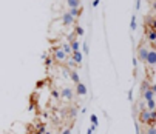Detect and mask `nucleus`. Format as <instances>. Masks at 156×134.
Segmentation results:
<instances>
[{
    "label": "nucleus",
    "instance_id": "nucleus-17",
    "mask_svg": "<svg viewBox=\"0 0 156 134\" xmlns=\"http://www.w3.org/2000/svg\"><path fill=\"white\" fill-rule=\"evenodd\" d=\"M130 28H131V31H135V29H136V17H135V15L131 17V23H130Z\"/></svg>",
    "mask_w": 156,
    "mask_h": 134
},
{
    "label": "nucleus",
    "instance_id": "nucleus-2",
    "mask_svg": "<svg viewBox=\"0 0 156 134\" xmlns=\"http://www.w3.org/2000/svg\"><path fill=\"white\" fill-rule=\"evenodd\" d=\"M66 57H68V56H66V54L62 51V48H60V46L54 50V59H56L57 62H65V60H66Z\"/></svg>",
    "mask_w": 156,
    "mask_h": 134
},
{
    "label": "nucleus",
    "instance_id": "nucleus-6",
    "mask_svg": "<svg viewBox=\"0 0 156 134\" xmlns=\"http://www.w3.org/2000/svg\"><path fill=\"white\" fill-rule=\"evenodd\" d=\"M73 60H74V63L76 65H82V62H83V56H82V53L80 51H74V53H71V56H70Z\"/></svg>",
    "mask_w": 156,
    "mask_h": 134
},
{
    "label": "nucleus",
    "instance_id": "nucleus-5",
    "mask_svg": "<svg viewBox=\"0 0 156 134\" xmlns=\"http://www.w3.org/2000/svg\"><path fill=\"white\" fill-rule=\"evenodd\" d=\"M62 23H63L65 26H71V25L74 23V17H71L68 12H65V14L62 15Z\"/></svg>",
    "mask_w": 156,
    "mask_h": 134
},
{
    "label": "nucleus",
    "instance_id": "nucleus-13",
    "mask_svg": "<svg viewBox=\"0 0 156 134\" xmlns=\"http://www.w3.org/2000/svg\"><path fill=\"white\" fill-rule=\"evenodd\" d=\"M70 46H71V51L74 53V51H79V48H80V43H79L77 40H73V42L70 43Z\"/></svg>",
    "mask_w": 156,
    "mask_h": 134
},
{
    "label": "nucleus",
    "instance_id": "nucleus-24",
    "mask_svg": "<svg viewBox=\"0 0 156 134\" xmlns=\"http://www.w3.org/2000/svg\"><path fill=\"white\" fill-rule=\"evenodd\" d=\"M91 5H93V8H98V6H99V0H93Z\"/></svg>",
    "mask_w": 156,
    "mask_h": 134
},
{
    "label": "nucleus",
    "instance_id": "nucleus-29",
    "mask_svg": "<svg viewBox=\"0 0 156 134\" xmlns=\"http://www.w3.org/2000/svg\"><path fill=\"white\" fill-rule=\"evenodd\" d=\"M87 134H93V129H91V128H88V131H87Z\"/></svg>",
    "mask_w": 156,
    "mask_h": 134
},
{
    "label": "nucleus",
    "instance_id": "nucleus-12",
    "mask_svg": "<svg viewBox=\"0 0 156 134\" xmlns=\"http://www.w3.org/2000/svg\"><path fill=\"white\" fill-rule=\"evenodd\" d=\"M60 48H62V51H63V53H65L66 56H71V53H73V51H71V46H70V43H63Z\"/></svg>",
    "mask_w": 156,
    "mask_h": 134
},
{
    "label": "nucleus",
    "instance_id": "nucleus-20",
    "mask_svg": "<svg viewBox=\"0 0 156 134\" xmlns=\"http://www.w3.org/2000/svg\"><path fill=\"white\" fill-rule=\"evenodd\" d=\"M74 37H76V33H70V34H68V37H66V40H68V43H71L73 40H76Z\"/></svg>",
    "mask_w": 156,
    "mask_h": 134
},
{
    "label": "nucleus",
    "instance_id": "nucleus-14",
    "mask_svg": "<svg viewBox=\"0 0 156 134\" xmlns=\"http://www.w3.org/2000/svg\"><path fill=\"white\" fill-rule=\"evenodd\" d=\"M154 106H156V105H154V100H147V108H145L147 111H153Z\"/></svg>",
    "mask_w": 156,
    "mask_h": 134
},
{
    "label": "nucleus",
    "instance_id": "nucleus-15",
    "mask_svg": "<svg viewBox=\"0 0 156 134\" xmlns=\"http://www.w3.org/2000/svg\"><path fill=\"white\" fill-rule=\"evenodd\" d=\"M154 39H156V33H154V29H150V31H148V40L153 43Z\"/></svg>",
    "mask_w": 156,
    "mask_h": 134
},
{
    "label": "nucleus",
    "instance_id": "nucleus-27",
    "mask_svg": "<svg viewBox=\"0 0 156 134\" xmlns=\"http://www.w3.org/2000/svg\"><path fill=\"white\" fill-rule=\"evenodd\" d=\"M141 8V0H136V9Z\"/></svg>",
    "mask_w": 156,
    "mask_h": 134
},
{
    "label": "nucleus",
    "instance_id": "nucleus-18",
    "mask_svg": "<svg viewBox=\"0 0 156 134\" xmlns=\"http://www.w3.org/2000/svg\"><path fill=\"white\" fill-rule=\"evenodd\" d=\"M144 132H145V134H156V128H154V126H148Z\"/></svg>",
    "mask_w": 156,
    "mask_h": 134
},
{
    "label": "nucleus",
    "instance_id": "nucleus-8",
    "mask_svg": "<svg viewBox=\"0 0 156 134\" xmlns=\"http://www.w3.org/2000/svg\"><path fill=\"white\" fill-rule=\"evenodd\" d=\"M82 12H83V8H70V11H68V14L71 15V17H79V15H82Z\"/></svg>",
    "mask_w": 156,
    "mask_h": 134
},
{
    "label": "nucleus",
    "instance_id": "nucleus-28",
    "mask_svg": "<svg viewBox=\"0 0 156 134\" xmlns=\"http://www.w3.org/2000/svg\"><path fill=\"white\" fill-rule=\"evenodd\" d=\"M53 96H54V97H59V96H60V94H59V93H57V91H53Z\"/></svg>",
    "mask_w": 156,
    "mask_h": 134
},
{
    "label": "nucleus",
    "instance_id": "nucleus-3",
    "mask_svg": "<svg viewBox=\"0 0 156 134\" xmlns=\"http://www.w3.org/2000/svg\"><path fill=\"white\" fill-rule=\"evenodd\" d=\"M145 63H148L150 66H154L156 65V51L154 50H148V56H147V60H145Z\"/></svg>",
    "mask_w": 156,
    "mask_h": 134
},
{
    "label": "nucleus",
    "instance_id": "nucleus-26",
    "mask_svg": "<svg viewBox=\"0 0 156 134\" xmlns=\"http://www.w3.org/2000/svg\"><path fill=\"white\" fill-rule=\"evenodd\" d=\"M62 134H71V128H66V129H63V131H62Z\"/></svg>",
    "mask_w": 156,
    "mask_h": 134
},
{
    "label": "nucleus",
    "instance_id": "nucleus-9",
    "mask_svg": "<svg viewBox=\"0 0 156 134\" xmlns=\"http://www.w3.org/2000/svg\"><path fill=\"white\" fill-rule=\"evenodd\" d=\"M142 97H144V100H145V102H147V100H153L154 93H153V91H150V89H145V91H142Z\"/></svg>",
    "mask_w": 156,
    "mask_h": 134
},
{
    "label": "nucleus",
    "instance_id": "nucleus-22",
    "mask_svg": "<svg viewBox=\"0 0 156 134\" xmlns=\"http://www.w3.org/2000/svg\"><path fill=\"white\" fill-rule=\"evenodd\" d=\"M148 85H150L148 82H142V88H141V89H142V91H145V89H148V88H150Z\"/></svg>",
    "mask_w": 156,
    "mask_h": 134
},
{
    "label": "nucleus",
    "instance_id": "nucleus-19",
    "mask_svg": "<svg viewBox=\"0 0 156 134\" xmlns=\"http://www.w3.org/2000/svg\"><path fill=\"white\" fill-rule=\"evenodd\" d=\"M70 116H71V119H74L77 116V108H70Z\"/></svg>",
    "mask_w": 156,
    "mask_h": 134
},
{
    "label": "nucleus",
    "instance_id": "nucleus-30",
    "mask_svg": "<svg viewBox=\"0 0 156 134\" xmlns=\"http://www.w3.org/2000/svg\"><path fill=\"white\" fill-rule=\"evenodd\" d=\"M141 134H145V132H141Z\"/></svg>",
    "mask_w": 156,
    "mask_h": 134
},
{
    "label": "nucleus",
    "instance_id": "nucleus-25",
    "mask_svg": "<svg viewBox=\"0 0 156 134\" xmlns=\"http://www.w3.org/2000/svg\"><path fill=\"white\" fill-rule=\"evenodd\" d=\"M83 53H85V54H88V43H87V42L83 43Z\"/></svg>",
    "mask_w": 156,
    "mask_h": 134
},
{
    "label": "nucleus",
    "instance_id": "nucleus-10",
    "mask_svg": "<svg viewBox=\"0 0 156 134\" xmlns=\"http://www.w3.org/2000/svg\"><path fill=\"white\" fill-rule=\"evenodd\" d=\"M68 8H80V0H66Z\"/></svg>",
    "mask_w": 156,
    "mask_h": 134
},
{
    "label": "nucleus",
    "instance_id": "nucleus-16",
    "mask_svg": "<svg viewBox=\"0 0 156 134\" xmlns=\"http://www.w3.org/2000/svg\"><path fill=\"white\" fill-rule=\"evenodd\" d=\"M74 33H76V36H83V34H85V31H83V28H82V26H76Z\"/></svg>",
    "mask_w": 156,
    "mask_h": 134
},
{
    "label": "nucleus",
    "instance_id": "nucleus-1",
    "mask_svg": "<svg viewBox=\"0 0 156 134\" xmlns=\"http://www.w3.org/2000/svg\"><path fill=\"white\" fill-rule=\"evenodd\" d=\"M148 50H150V46H141L139 51H138V60H141V62L145 63L147 56H148Z\"/></svg>",
    "mask_w": 156,
    "mask_h": 134
},
{
    "label": "nucleus",
    "instance_id": "nucleus-21",
    "mask_svg": "<svg viewBox=\"0 0 156 134\" xmlns=\"http://www.w3.org/2000/svg\"><path fill=\"white\" fill-rule=\"evenodd\" d=\"M66 65H68V66H70V68H73V66H74L76 63H74V60H73V59L70 57V60H66Z\"/></svg>",
    "mask_w": 156,
    "mask_h": 134
},
{
    "label": "nucleus",
    "instance_id": "nucleus-4",
    "mask_svg": "<svg viewBox=\"0 0 156 134\" xmlns=\"http://www.w3.org/2000/svg\"><path fill=\"white\" fill-rule=\"evenodd\" d=\"M60 97L63 99V100H71L73 99V91H71V88H63L62 91H60Z\"/></svg>",
    "mask_w": 156,
    "mask_h": 134
},
{
    "label": "nucleus",
    "instance_id": "nucleus-7",
    "mask_svg": "<svg viewBox=\"0 0 156 134\" xmlns=\"http://www.w3.org/2000/svg\"><path fill=\"white\" fill-rule=\"evenodd\" d=\"M76 93H77L79 96H85V94L88 93V89H87V86H85L82 82H79V83H76Z\"/></svg>",
    "mask_w": 156,
    "mask_h": 134
},
{
    "label": "nucleus",
    "instance_id": "nucleus-11",
    "mask_svg": "<svg viewBox=\"0 0 156 134\" xmlns=\"http://www.w3.org/2000/svg\"><path fill=\"white\" fill-rule=\"evenodd\" d=\"M70 79H71V82H74V83H79V82H80V77H79V73H77V71H70Z\"/></svg>",
    "mask_w": 156,
    "mask_h": 134
},
{
    "label": "nucleus",
    "instance_id": "nucleus-23",
    "mask_svg": "<svg viewBox=\"0 0 156 134\" xmlns=\"http://www.w3.org/2000/svg\"><path fill=\"white\" fill-rule=\"evenodd\" d=\"M51 63H53V59H51V57H45V65H47V66H50Z\"/></svg>",
    "mask_w": 156,
    "mask_h": 134
}]
</instances>
